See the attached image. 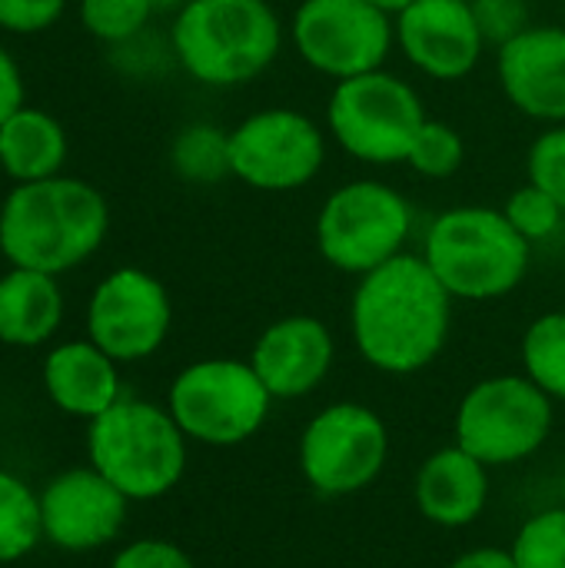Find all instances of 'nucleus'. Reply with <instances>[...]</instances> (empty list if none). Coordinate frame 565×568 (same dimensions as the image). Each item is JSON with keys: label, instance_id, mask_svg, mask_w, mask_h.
Masks as SVG:
<instances>
[{"label": "nucleus", "instance_id": "1", "mask_svg": "<svg viewBox=\"0 0 565 568\" xmlns=\"http://www.w3.org/2000/svg\"><path fill=\"white\" fill-rule=\"evenodd\" d=\"M453 326V296L416 253L360 276L350 300V333L356 353L386 376L426 369L446 346Z\"/></svg>", "mask_w": 565, "mask_h": 568}, {"label": "nucleus", "instance_id": "2", "mask_svg": "<svg viewBox=\"0 0 565 568\" xmlns=\"http://www.w3.org/2000/svg\"><path fill=\"white\" fill-rule=\"evenodd\" d=\"M110 206L77 176L17 183L0 206V253L10 266L60 276L87 263L107 240Z\"/></svg>", "mask_w": 565, "mask_h": 568}, {"label": "nucleus", "instance_id": "3", "mask_svg": "<svg viewBox=\"0 0 565 568\" xmlns=\"http://www.w3.org/2000/svg\"><path fill=\"white\" fill-rule=\"evenodd\" d=\"M180 67L203 87H243L266 73L283 47L270 0H186L170 30Z\"/></svg>", "mask_w": 565, "mask_h": 568}, {"label": "nucleus", "instance_id": "4", "mask_svg": "<svg viewBox=\"0 0 565 568\" xmlns=\"http://www.w3.org/2000/svg\"><path fill=\"white\" fill-rule=\"evenodd\" d=\"M533 246L496 206L443 210L423 243V260L453 300L490 303L509 296L529 273Z\"/></svg>", "mask_w": 565, "mask_h": 568}, {"label": "nucleus", "instance_id": "5", "mask_svg": "<svg viewBox=\"0 0 565 568\" xmlns=\"http://www.w3.org/2000/svg\"><path fill=\"white\" fill-rule=\"evenodd\" d=\"M90 466L107 476L130 503L167 496L186 469V436L170 416L143 399H117L90 419Z\"/></svg>", "mask_w": 565, "mask_h": 568}, {"label": "nucleus", "instance_id": "6", "mask_svg": "<svg viewBox=\"0 0 565 568\" xmlns=\"http://www.w3.org/2000/svg\"><path fill=\"white\" fill-rule=\"evenodd\" d=\"M413 233V206L400 190L380 180H350L336 186L316 213V250L320 256L350 276L406 253Z\"/></svg>", "mask_w": 565, "mask_h": 568}, {"label": "nucleus", "instance_id": "7", "mask_svg": "<svg viewBox=\"0 0 565 568\" xmlns=\"http://www.w3.org/2000/svg\"><path fill=\"white\" fill-rule=\"evenodd\" d=\"M423 123L426 110L420 93L390 70L340 80L326 103V126L340 150L370 166L406 163Z\"/></svg>", "mask_w": 565, "mask_h": 568}, {"label": "nucleus", "instance_id": "8", "mask_svg": "<svg viewBox=\"0 0 565 568\" xmlns=\"http://www.w3.org/2000/svg\"><path fill=\"white\" fill-rule=\"evenodd\" d=\"M273 396L253 373L250 359H200L180 369L167 409L186 439L230 449L253 439L270 419Z\"/></svg>", "mask_w": 565, "mask_h": 568}, {"label": "nucleus", "instance_id": "9", "mask_svg": "<svg viewBox=\"0 0 565 568\" xmlns=\"http://www.w3.org/2000/svg\"><path fill=\"white\" fill-rule=\"evenodd\" d=\"M553 433V399L523 376L480 379L456 409V446L483 466H513L536 456Z\"/></svg>", "mask_w": 565, "mask_h": 568}, {"label": "nucleus", "instance_id": "10", "mask_svg": "<svg viewBox=\"0 0 565 568\" xmlns=\"http://www.w3.org/2000/svg\"><path fill=\"white\" fill-rule=\"evenodd\" d=\"M390 456V433L376 409L333 403L316 413L300 436V473L326 499L356 496L373 486Z\"/></svg>", "mask_w": 565, "mask_h": 568}, {"label": "nucleus", "instance_id": "11", "mask_svg": "<svg viewBox=\"0 0 565 568\" xmlns=\"http://www.w3.org/2000/svg\"><path fill=\"white\" fill-rule=\"evenodd\" d=\"M290 37L306 67L340 83L383 70L396 40V20L370 0H303Z\"/></svg>", "mask_w": 565, "mask_h": 568}, {"label": "nucleus", "instance_id": "12", "mask_svg": "<svg viewBox=\"0 0 565 568\" xmlns=\"http://www.w3.org/2000/svg\"><path fill=\"white\" fill-rule=\"evenodd\" d=\"M326 163L320 123L290 106L256 110L230 130V173L260 193H293Z\"/></svg>", "mask_w": 565, "mask_h": 568}, {"label": "nucleus", "instance_id": "13", "mask_svg": "<svg viewBox=\"0 0 565 568\" xmlns=\"http://www.w3.org/2000/svg\"><path fill=\"white\" fill-rule=\"evenodd\" d=\"M173 323L167 286L137 266L113 270L100 280L87 306V333L110 359L140 363L153 356Z\"/></svg>", "mask_w": 565, "mask_h": 568}, {"label": "nucleus", "instance_id": "14", "mask_svg": "<svg viewBox=\"0 0 565 568\" xmlns=\"http://www.w3.org/2000/svg\"><path fill=\"white\" fill-rule=\"evenodd\" d=\"M396 43L430 80H463L476 70L486 33L473 0H413L396 13Z\"/></svg>", "mask_w": 565, "mask_h": 568}, {"label": "nucleus", "instance_id": "15", "mask_svg": "<svg viewBox=\"0 0 565 568\" xmlns=\"http://www.w3.org/2000/svg\"><path fill=\"white\" fill-rule=\"evenodd\" d=\"M127 503L130 499L93 466L60 473L40 493L43 539L63 552H93L120 536Z\"/></svg>", "mask_w": 565, "mask_h": 568}, {"label": "nucleus", "instance_id": "16", "mask_svg": "<svg viewBox=\"0 0 565 568\" xmlns=\"http://www.w3.org/2000/svg\"><path fill=\"white\" fill-rule=\"evenodd\" d=\"M506 100L529 120L565 123V27L529 23L496 53Z\"/></svg>", "mask_w": 565, "mask_h": 568}, {"label": "nucleus", "instance_id": "17", "mask_svg": "<svg viewBox=\"0 0 565 568\" xmlns=\"http://www.w3.org/2000/svg\"><path fill=\"white\" fill-rule=\"evenodd\" d=\"M336 359L333 333L323 320L296 313L270 323L250 353V366L273 399H303L323 386Z\"/></svg>", "mask_w": 565, "mask_h": 568}, {"label": "nucleus", "instance_id": "18", "mask_svg": "<svg viewBox=\"0 0 565 568\" xmlns=\"http://www.w3.org/2000/svg\"><path fill=\"white\" fill-rule=\"evenodd\" d=\"M413 499L426 523L440 529H466L490 503V466L456 443L436 449L416 473Z\"/></svg>", "mask_w": 565, "mask_h": 568}, {"label": "nucleus", "instance_id": "19", "mask_svg": "<svg viewBox=\"0 0 565 568\" xmlns=\"http://www.w3.org/2000/svg\"><path fill=\"white\" fill-rule=\"evenodd\" d=\"M43 386L57 409L97 419L120 399L117 359L90 339L63 343L43 359Z\"/></svg>", "mask_w": 565, "mask_h": 568}, {"label": "nucleus", "instance_id": "20", "mask_svg": "<svg viewBox=\"0 0 565 568\" xmlns=\"http://www.w3.org/2000/svg\"><path fill=\"white\" fill-rule=\"evenodd\" d=\"M63 320V296L57 276L13 266L0 276V343L40 346Z\"/></svg>", "mask_w": 565, "mask_h": 568}, {"label": "nucleus", "instance_id": "21", "mask_svg": "<svg viewBox=\"0 0 565 568\" xmlns=\"http://www.w3.org/2000/svg\"><path fill=\"white\" fill-rule=\"evenodd\" d=\"M67 160V130L43 110L20 106L0 126V166L13 183L60 176Z\"/></svg>", "mask_w": 565, "mask_h": 568}, {"label": "nucleus", "instance_id": "22", "mask_svg": "<svg viewBox=\"0 0 565 568\" xmlns=\"http://www.w3.org/2000/svg\"><path fill=\"white\" fill-rule=\"evenodd\" d=\"M40 539H43L40 496L23 479L0 469V566L30 556L40 546Z\"/></svg>", "mask_w": 565, "mask_h": 568}, {"label": "nucleus", "instance_id": "23", "mask_svg": "<svg viewBox=\"0 0 565 568\" xmlns=\"http://www.w3.org/2000/svg\"><path fill=\"white\" fill-rule=\"evenodd\" d=\"M523 373L549 396L565 403V310L543 313L529 323L523 346Z\"/></svg>", "mask_w": 565, "mask_h": 568}, {"label": "nucleus", "instance_id": "24", "mask_svg": "<svg viewBox=\"0 0 565 568\" xmlns=\"http://www.w3.org/2000/svg\"><path fill=\"white\" fill-rule=\"evenodd\" d=\"M173 170L190 183H216L230 173V130L193 123L173 140Z\"/></svg>", "mask_w": 565, "mask_h": 568}, {"label": "nucleus", "instance_id": "25", "mask_svg": "<svg viewBox=\"0 0 565 568\" xmlns=\"http://www.w3.org/2000/svg\"><path fill=\"white\" fill-rule=\"evenodd\" d=\"M466 160V146L456 126H450L446 120H433L426 116V123L420 126V133L413 136V146L406 153V166L416 170L426 180H446L453 176Z\"/></svg>", "mask_w": 565, "mask_h": 568}, {"label": "nucleus", "instance_id": "26", "mask_svg": "<svg viewBox=\"0 0 565 568\" xmlns=\"http://www.w3.org/2000/svg\"><path fill=\"white\" fill-rule=\"evenodd\" d=\"M509 552L519 568H565V506L526 519Z\"/></svg>", "mask_w": 565, "mask_h": 568}, {"label": "nucleus", "instance_id": "27", "mask_svg": "<svg viewBox=\"0 0 565 568\" xmlns=\"http://www.w3.org/2000/svg\"><path fill=\"white\" fill-rule=\"evenodd\" d=\"M506 220L513 223V230L533 246V243H546L563 230L565 206L559 200H553L546 190L533 186L529 180L509 193V200L503 203Z\"/></svg>", "mask_w": 565, "mask_h": 568}, {"label": "nucleus", "instance_id": "28", "mask_svg": "<svg viewBox=\"0 0 565 568\" xmlns=\"http://www.w3.org/2000/svg\"><path fill=\"white\" fill-rule=\"evenodd\" d=\"M157 0H80V23L90 37L107 43H127L153 17Z\"/></svg>", "mask_w": 565, "mask_h": 568}, {"label": "nucleus", "instance_id": "29", "mask_svg": "<svg viewBox=\"0 0 565 568\" xmlns=\"http://www.w3.org/2000/svg\"><path fill=\"white\" fill-rule=\"evenodd\" d=\"M526 176L533 186L546 190L565 206V123L546 126L533 140L526 153Z\"/></svg>", "mask_w": 565, "mask_h": 568}, {"label": "nucleus", "instance_id": "30", "mask_svg": "<svg viewBox=\"0 0 565 568\" xmlns=\"http://www.w3.org/2000/svg\"><path fill=\"white\" fill-rule=\"evenodd\" d=\"M67 0H0V30L7 33H40L53 27Z\"/></svg>", "mask_w": 565, "mask_h": 568}, {"label": "nucleus", "instance_id": "31", "mask_svg": "<svg viewBox=\"0 0 565 568\" xmlns=\"http://www.w3.org/2000/svg\"><path fill=\"white\" fill-rule=\"evenodd\" d=\"M473 10L486 40H496V43H506L509 37L529 27L526 0H473Z\"/></svg>", "mask_w": 565, "mask_h": 568}, {"label": "nucleus", "instance_id": "32", "mask_svg": "<svg viewBox=\"0 0 565 568\" xmlns=\"http://www.w3.org/2000/svg\"><path fill=\"white\" fill-rule=\"evenodd\" d=\"M110 568H196L193 559L167 539H140L117 552Z\"/></svg>", "mask_w": 565, "mask_h": 568}, {"label": "nucleus", "instance_id": "33", "mask_svg": "<svg viewBox=\"0 0 565 568\" xmlns=\"http://www.w3.org/2000/svg\"><path fill=\"white\" fill-rule=\"evenodd\" d=\"M23 106V77L17 60L0 47V126Z\"/></svg>", "mask_w": 565, "mask_h": 568}, {"label": "nucleus", "instance_id": "34", "mask_svg": "<svg viewBox=\"0 0 565 568\" xmlns=\"http://www.w3.org/2000/svg\"><path fill=\"white\" fill-rule=\"evenodd\" d=\"M450 568H519L509 549H496V546H483L473 552H463Z\"/></svg>", "mask_w": 565, "mask_h": 568}, {"label": "nucleus", "instance_id": "35", "mask_svg": "<svg viewBox=\"0 0 565 568\" xmlns=\"http://www.w3.org/2000/svg\"><path fill=\"white\" fill-rule=\"evenodd\" d=\"M370 3H376L380 10H386V13H393V17H396V13H400L403 7H410L413 0H370Z\"/></svg>", "mask_w": 565, "mask_h": 568}, {"label": "nucleus", "instance_id": "36", "mask_svg": "<svg viewBox=\"0 0 565 568\" xmlns=\"http://www.w3.org/2000/svg\"><path fill=\"white\" fill-rule=\"evenodd\" d=\"M563 506H565V469H563Z\"/></svg>", "mask_w": 565, "mask_h": 568}]
</instances>
